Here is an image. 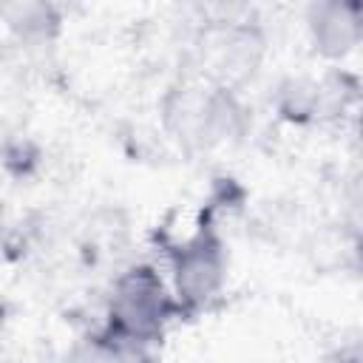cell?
Here are the masks:
<instances>
[{"label":"cell","mask_w":363,"mask_h":363,"mask_svg":"<svg viewBox=\"0 0 363 363\" xmlns=\"http://www.w3.org/2000/svg\"><path fill=\"white\" fill-rule=\"evenodd\" d=\"M167 315V301L162 295V284L150 269H133L113 295L111 323L125 337L150 340L159 335L162 320Z\"/></svg>","instance_id":"1"},{"label":"cell","mask_w":363,"mask_h":363,"mask_svg":"<svg viewBox=\"0 0 363 363\" xmlns=\"http://www.w3.org/2000/svg\"><path fill=\"white\" fill-rule=\"evenodd\" d=\"M218 275H221V258L216 241L199 238L193 247L184 250L179 261V292L187 301H201L218 284Z\"/></svg>","instance_id":"2"}]
</instances>
